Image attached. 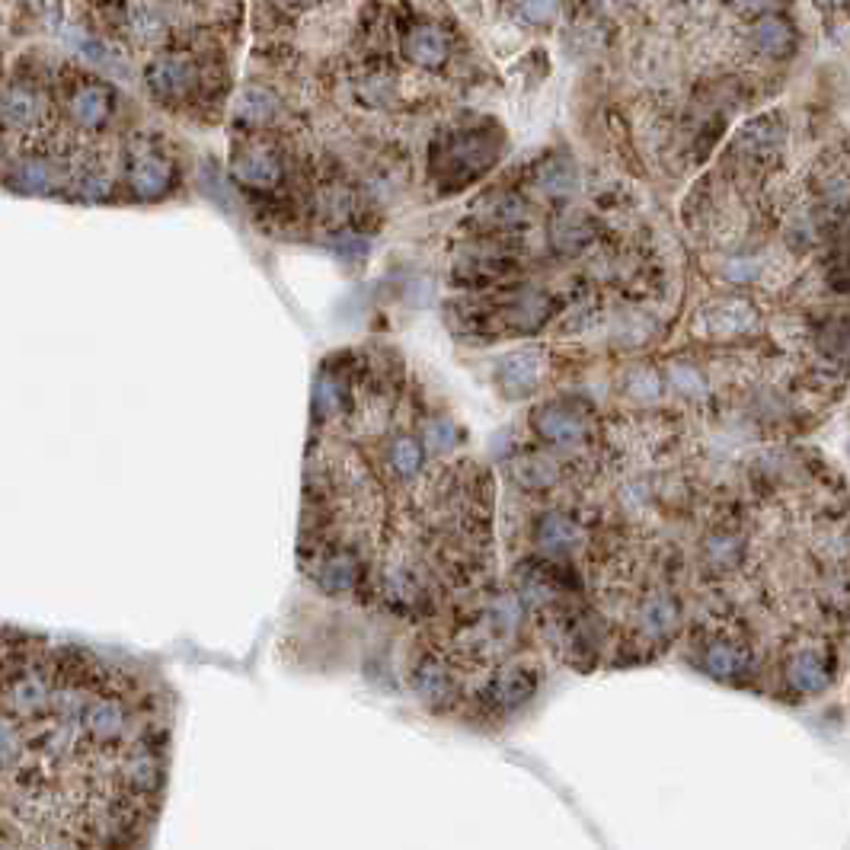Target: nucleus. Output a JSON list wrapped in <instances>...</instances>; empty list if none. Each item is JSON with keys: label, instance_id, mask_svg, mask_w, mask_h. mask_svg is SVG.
<instances>
[{"label": "nucleus", "instance_id": "39448f33", "mask_svg": "<svg viewBox=\"0 0 850 850\" xmlns=\"http://www.w3.org/2000/svg\"><path fill=\"white\" fill-rule=\"evenodd\" d=\"M697 665L710 678L735 681L748 668V649L729 630L713 627L697 640Z\"/></svg>", "mask_w": 850, "mask_h": 850}, {"label": "nucleus", "instance_id": "f257e3e1", "mask_svg": "<svg viewBox=\"0 0 850 850\" xmlns=\"http://www.w3.org/2000/svg\"><path fill=\"white\" fill-rule=\"evenodd\" d=\"M170 761V694L147 668L4 627L0 850H147Z\"/></svg>", "mask_w": 850, "mask_h": 850}, {"label": "nucleus", "instance_id": "a878e982", "mask_svg": "<svg viewBox=\"0 0 850 850\" xmlns=\"http://www.w3.org/2000/svg\"><path fill=\"white\" fill-rule=\"evenodd\" d=\"M815 4H819V7H835V4H841V0H815Z\"/></svg>", "mask_w": 850, "mask_h": 850}, {"label": "nucleus", "instance_id": "f3484780", "mask_svg": "<svg viewBox=\"0 0 850 850\" xmlns=\"http://www.w3.org/2000/svg\"><path fill=\"white\" fill-rule=\"evenodd\" d=\"M751 42H755L764 55L780 58L793 48V29L783 20H764L755 26V32H751Z\"/></svg>", "mask_w": 850, "mask_h": 850}, {"label": "nucleus", "instance_id": "423d86ee", "mask_svg": "<svg viewBox=\"0 0 850 850\" xmlns=\"http://www.w3.org/2000/svg\"><path fill=\"white\" fill-rule=\"evenodd\" d=\"M128 179H132V189L138 199H157L170 189L173 183V167L170 160L157 154L154 147L138 144L132 151V167H128Z\"/></svg>", "mask_w": 850, "mask_h": 850}, {"label": "nucleus", "instance_id": "bb28decb", "mask_svg": "<svg viewBox=\"0 0 850 850\" xmlns=\"http://www.w3.org/2000/svg\"><path fill=\"white\" fill-rule=\"evenodd\" d=\"M285 7H291V4H304V0H282Z\"/></svg>", "mask_w": 850, "mask_h": 850}, {"label": "nucleus", "instance_id": "ddd939ff", "mask_svg": "<svg viewBox=\"0 0 850 850\" xmlns=\"http://www.w3.org/2000/svg\"><path fill=\"white\" fill-rule=\"evenodd\" d=\"M58 179H61V173L52 160L26 157V160H20V167L13 170L10 183L20 192H52L58 186Z\"/></svg>", "mask_w": 850, "mask_h": 850}, {"label": "nucleus", "instance_id": "4be33fe9", "mask_svg": "<svg viewBox=\"0 0 850 850\" xmlns=\"http://www.w3.org/2000/svg\"><path fill=\"white\" fill-rule=\"evenodd\" d=\"M659 390H662V381H659L652 371H636V374H633V381H630V394H633L636 400H656V397H659Z\"/></svg>", "mask_w": 850, "mask_h": 850}, {"label": "nucleus", "instance_id": "6ab92c4d", "mask_svg": "<svg viewBox=\"0 0 850 850\" xmlns=\"http://www.w3.org/2000/svg\"><path fill=\"white\" fill-rule=\"evenodd\" d=\"M454 272L467 275L470 282L480 279V275H486V282H493V279H505V275L512 272V263L509 259H496V256H483V259L477 256V259H470V263H461Z\"/></svg>", "mask_w": 850, "mask_h": 850}, {"label": "nucleus", "instance_id": "9d476101", "mask_svg": "<svg viewBox=\"0 0 850 850\" xmlns=\"http://www.w3.org/2000/svg\"><path fill=\"white\" fill-rule=\"evenodd\" d=\"M279 160H275L266 147H250L234 157V176L240 179L243 186H253V189H269L279 183Z\"/></svg>", "mask_w": 850, "mask_h": 850}, {"label": "nucleus", "instance_id": "9b49d317", "mask_svg": "<svg viewBox=\"0 0 850 850\" xmlns=\"http://www.w3.org/2000/svg\"><path fill=\"white\" fill-rule=\"evenodd\" d=\"M541 371H544V362L537 352H515L512 358H505L502 362L505 394H512V397L531 394V390L537 387V381H541Z\"/></svg>", "mask_w": 850, "mask_h": 850}, {"label": "nucleus", "instance_id": "20e7f679", "mask_svg": "<svg viewBox=\"0 0 850 850\" xmlns=\"http://www.w3.org/2000/svg\"><path fill=\"white\" fill-rule=\"evenodd\" d=\"M531 432L547 451L569 454L585 445L588 438V419L566 400H550L531 410Z\"/></svg>", "mask_w": 850, "mask_h": 850}, {"label": "nucleus", "instance_id": "a211bd4d", "mask_svg": "<svg viewBox=\"0 0 850 850\" xmlns=\"http://www.w3.org/2000/svg\"><path fill=\"white\" fill-rule=\"evenodd\" d=\"M588 240H592V231H588L585 218L572 215V211L563 218H557V224H553V247H557L560 253H579Z\"/></svg>", "mask_w": 850, "mask_h": 850}, {"label": "nucleus", "instance_id": "6e6552de", "mask_svg": "<svg viewBox=\"0 0 850 850\" xmlns=\"http://www.w3.org/2000/svg\"><path fill=\"white\" fill-rule=\"evenodd\" d=\"M147 84H151L154 93L163 96V100H183L195 84V68L186 58H173V55L157 58L151 68H147Z\"/></svg>", "mask_w": 850, "mask_h": 850}, {"label": "nucleus", "instance_id": "dca6fc26", "mask_svg": "<svg viewBox=\"0 0 850 850\" xmlns=\"http://www.w3.org/2000/svg\"><path fill=\"white\" fill-rule=\"evenodd\" d=\"M704 320L710 326V333H742L755 323V310L745 301H726V304L707 310Z\"/></svg>", "mask_w": 850, "mask_h": 850}, {"label": "nucleus", "instance_id": "7ed1b4c3", "mask_svg": "<svg viewBox=\"0 0 850 850\" xmlns=\"http://www.w3.org/2000/svg\"><path fill=\"white\" fill-rule=\"evenodd\" d=\"M544 656L525 598L509 579H493L413 627L403 678L432 716L499 729L541 694Z\"/></svg>", "mask_w": 850, "mask_h": 850}, {"label": "nucleus", "instance_id": "393cba45", "mask_svg": "<svg viewBox=\"0 0 850 850\" xmlns=\"http://www.w3.org/2000/svg\"><path fill=\"white\" fill-rule=\"evenodd\" d=\"M735 7L739 10H758V7H764V4H771V0H732Z\"/></svg>", "mask_w": 850, "mask_h": 850}, {"label": "nucleus", "instance_id": "b1692460", "mask_svg": "<svg viewBox=\"0 0 850 850\" xmlns=\"http://www.w3.org/2000/svg\"><path fill=\"white\" fill-rule=\"evenodd\" d=\"M541 186H544V192H550V195H563V192H569V186H572V176H569V170L560 173V167H553V170H547V173L541 176Z\"/></svg>", "mask_w": 850, "mask_h": 850}, {"label": "nucleus", "instance_id": "4468645a", "mask_svg": "<svg viewBox=\"0 0 850 850\" xmlns=\"http://www.w3.org/2000/svg\"><path fill=\"white\" fill-rule=\"evenodd\" d=\"M109 106H112V100H109V93L103 87H84V90H77L71 96V116H74V122H80L84 128L103 125L106 116H109Z\"/></svg>", "mask_w": 850, "mask_h": 850}, {"label": "nucleus", "instance_id": "2eb2a0df", "mask_svg": "<svg viewBox=\"0 0 850 850\" xmlns=\"http://www.w3.org/2000/svg\"><path fill=\"white\" fill-rule=\"evenodd\" d=\"M42 116V106H39V96L26 90V87H10L4 96V122L10 128H29Z\"/></svg>", "mask_w": 850, "mask_h": 850}, {"label": "nucleus", "instance_id": "412c9836", "mask_svg": "<svg viewBox=\"0 0 850 850\" xmlns=\"http://www.w3.org/2000/svg\"><path fill=\"white\" fill-rule=\"evenodd\" d=\"M668 381H672L681 394H688V397H700L707 390L704 378H700V374L694 368H688V365H672V368H668Z\"/></svg>", "mask_w": 850, "mask_h": 850}, {"label": "nucleus", "instance_id": "5701e85b", "mask_svg": "<svg viewBox=\"0 0 850 850\" xmlns=\"http://www.w3.org/2000/svg\"><path fill=\"white\" fill-rule=\"evenodd\" d=\"M521 16L531 23H547L557 16V0H521Z\"/></svg>", "mask_w": 850, "mask_h": 850}, {"label": "nucleus", "instance_id": "1a4fd4ad", "mask_svg": "<svg viewBox=\"0 0 850 850\" xmlns=\"http://www.w3.org/2000/svg\"><path fill=\"white\" fill-rule=\"evenodd\" d=\"M787 681L799 694H822L828 688V662L815 649H799L787 662Z\"/></svg>", "mask_w": 850, "mask_h": 850}, {"label": "nucleus", "instance_id": "aec40b11", "mask_svg": "<svg viewBox=\"0 0 850 850\" xmlns=\"http://www.w3.org/2000/svg\"><path fill=\"white\" fill-rule=\"evenodd\" d=\"M272 116H275V100H272L269 93L250 90V93L240 100V119H243V122L259 125V122H266V119H272Z\"/></svg>", "mask_w": 850, "mask_h": 850}, {"label": "nucleus", "instance_id": "0eeeda50", "mask_svg": "<svg viewBox=\"0 0 850 850\" xmlns=\"http://www.w3.org/2000/svg\"><path fill=\"white\" fill-rule=\"evenodd\" d=\"M745 563V534H735L729 528H716L704 534L700 541V566L710 576H732Z\"/></svg>", "mask_w": 850, "mask_h": 850}, {"label": "nucleus", "instance_id": "f8f14e48", "mask_svg": "<svg viewBox=\"0 0 850 850\" xmlns=\"http://www.w3.org/2000/svg\"><path fill=\"white\" fill-rule=\"evenodd\" d=\"M403 55L413 64H419V68H438V64L448 58V42L435 26H416L406 32Z\"/></svg>", "mask_w": 850, "mask_h": 850}, {"label": "nucleus", "instance_id": "f03ea898", "mask_svg": "<svg viewBox=\"0 0 850 850\" xmlns=\"http://www.w3.org/2000/svg\"><path fill=\"white\" fill-rule=\"evenodd\" d=\"M378 432V457L314 441L304 467L298 569L317 595L419 627L496 576V486L457 461V429Z\"/></svg>", "mask_w": 850, "mask_h": 850}]
</instances>
